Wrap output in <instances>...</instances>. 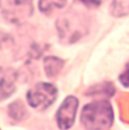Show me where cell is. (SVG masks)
<instances>
[{
	"mask_svg": "<svg viewBox=\"0 0 129 130\" xmlns=\"http://www.w3.org/2000/svg\"><path fill=\"white\" fill-rule=\"evenodd\" d=\"M33 12L32 0H7L4 8V14L9 21L18 23L29 17Z\"/></svg>",
	"mask_w": 129,
	"mask_h": 130,
	"instance_id": "obj_4",
	"label": "cell"
},
{
	"mask_svg": "<svg viewBox=\"0 0 129 130\" xmlns=\"http://www.w3.org/2000/svg\"><path fill=\"white\" fill-rule=\"evenodd\" d=\"M63 66V61L54 57H48L44 60V69L49 77H54L60 72Z\"/></svg>",
	"mask_w": 129,
	"mask_h": 130,
	"instance_id": "obj_7",
	"label": "cell"
},
{
	"mask_svg": "<svg viewBox=\"0 0 129 130\" xmlns=\"http://www.w3.org/2000/svg\"><path fill=\"white\" fill-rule=\"evenodd\" d=\"M57 28L59 31L60 40L67 43L80 39L87 32L86 26L78 16H64L59 18L57 22Z\"/></svg>",
	"mask_w": 129,
	"mask_h": 130,
	"instance_id": "obj_3",
	"label": "cell"
},
{
	"mask_svg": "<svg viewBox=\"0 0 129 130\" xmlns=\"http://www.w3.org/2000/svg\"><path fill=\"white\" fill-rule=\"evenodd\" d=\"M119 78H120V82H121V84H122L123 86L129 87V63L127 64V69L125 70L123 74L120 75Z\"/></svg>",
	"mask_w": 129,
	"mask_h": 130,
	"instance_id": "obj_11",
	"label": "cell"
},
{
	"mask_svg": "<svg viewBox=\"0 0 129 130\" xmlns=\"http://www.w3.org/2000/svg\"><path fill=\"white\" fill-rule=\"evenodd\" d=\"M87 7H98L101 4V0H78Z\"/></svg>",
	"mask_w": 129,
	"mask_h": 130,
	"instance_id": "obj_12",
	"label": "cell"
},
{
	"mask_svg": "<svg viewBox=\"0 0 129 130\" xmlns=\"http://www.w3.org/2000/svg\"><path fill=\"white\" fill-rule=\"evenodd\" d=\"M57 88L54 85L49 83H38L27 92V102L36 110H45L56 101Z\"/></svg>",
	"mask_w": 129,
	"mask_h": 130,
	"instance_id": "obj_2",
	"label": "cell"
},
{
	"mask_svg": "<svg viewBox=\"0 0 129 130\" xmlns=\"http://www.w3.org/2000/svg\"><path fill=\"white\" fill-rule=\"evenodd\" d=\"M77 107L78 100L75 96H68L60 105L57 112V122L61 130L69 129L74 124Z\"/></svg>",
	"mask_w": 129,
	"mask_h": 130,
	"instance_id": "obj_5",
	"label": "cell"
},
{
	"mask_svg": "<svg viewBox=\"0 0 129 130\" xmlns=\"http://www.w3.org/2000/svg\"><path fill=\"white\" fill-rule=\"evenodd\" d=\"M24 113H25V110H24L23 104L19 101L15 102L9 106V116L15 120H21L24 117Z\"/></svg>",
	"mask_w": 129,
	"mask_h": 130,
	"instance_id": "obj_10",
	"label": "cell"
},
{
	"mask_svg": "<svg viewBox=\"0 0 129 130\" xmlns=\"http://www.w3.org/2000/svg\"><path fill=\"white\" fill-rule=\"evenodd\" d=\"M111 12L115 17H122L129 14V0H113Z\"/></svg>",
	"mask_w": 129,
	"mask_h": 130,
	"instance_id": "obj_8",
	"label": "cell"
},
{
	"mask_svg": "<svg viewBox=\"0 0 129 130\" xmlns=\"http://www.w3.org/2000/svg\"><path fill=\"white\" fill-rule=\"evenodd\" d=\"M66 0H40V9L43 12H49L54 8H62Z\"/></svg>",
	"mask_w": 129,
	"mask_h": 130,
	"instance_id": "obj_9",
	"label": "cell"
},
{
	"mask_svg": "<svg viewBox=\"0 0 129 130\" xmlns=\"http://www.w3.org/2000/svg\"><path fill=\"white\" fill-rule=\"evenodd\" d=\"M17 72L10 68H0V101L9 97L16 89Z\"/></svg>",
	"mask_w": 129,
	"mask_h": 130,
	"instance_id": "obj_6",
	"label": "cell"
},
{
	"mask_svg": "<svg viewBox=\"0 0 129 130\" xmlns=\"http://www.w3.org/2000/svg\"><path fill=\"white\" fill-rule=\"evenodd\" d=\"M80 122L88 130L108 129L113 122L112 107L108 101H98L84 106Z\"/></svg>",
	"mask_w": 129,
	"mask_h": 130,
	"instance_id": "obj_1",
	"label": "cell"
}]
</instances>
